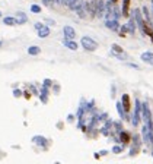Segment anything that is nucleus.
<instances>
[{"instance_id":"nucleus-27","label":"nucleus","mask_w":153,"mask_h":164,"mask_svg":"<svg viewBox=\"0 0 153 164\" xmlns=\"http://www.w3.org/2000/svg\"><path fill=\"white\" fill-rule=\"evenodd\" d=\"M0 47H2V41H0Z\"/></svg>"},{"instance_id":"nucleus-1","label":"nucleus","mask_w":153,"mask_h":164,"mask_svg":"<svg viewBox=\"0 0 153 164\" xmlns=\"http://www.w3.org/2000/svg\"><path fill=\"white\" fill-rule=\"evenodd\" d=\"M107 15V3L104 0H95V16L104 18Z\"/></svg>"},{"instance_id":"nucleus-20","label":"nucleus","mask_w":153,"mask_h":164,"mask_svg":"<svg viewBox=\"0 0 153 164\" xmlns=\"http://www.w3.org/2000/svg\"><path fill=\"white\" fill-rule=\"evenodd\" d=\"M51 2L53 0H43V5L44 6H51Z\"/></svg>"},{"instance_id":"nucleus-23","label":"nucleus","mask_w":153,"mask_h":164,"mask_svg":"<svg viewBox=\"0 0 153 164\" xmlns=\"http://www.w3.org/2000/svg\"><path fill=\"white\" fill-rule=\"evenodd\" d=\"M117 107H118V111H120V114L123 116V108H121V104H118V106H117Z\"/></svg>"},{"instance_id":"nucleus-26","label":"nucleus","mask_w":153,"mask_h":164,"mask_svg":"<svg viewBox=\"0 0 153 164\" xmlns=\"http://www.w3.org/2000/svg\"><path fill=\"white\" fill-rule=\"evenodd\" d=\"M117 2H118V0H111V3H114V5H115Z\"/></svg>"},{"instance_id":"nucleus-22","label":"nucleus","mask_w":153,"mask_h":164,"mask_svg":"<svg viewBox=\"0 0 153 164\" xmlns=\"http://www.w3.org/2000/svg\"><path fill=\"white\" fill-rule=\"evenodd\" d=\"M69 2H70V0H61V5H66V6H69Z\"/></svg>"},{"instance_id":"nucleus-5","label":"nucleus","mask_w":153,"mask_h":164,"mask_svg":"<svg viewBox=\"0 0 153 164\" xmlns=\"http://www.w3.org/2000/svg\"><path fill=\"white\" fill-rule=\"evenodd\" d=\"M105 26H107L108 29H111V31H118L120 29L118 21H107V22H105Z\"/></svg>"},{"instance_id":"nucleus-18","label":"nucleus","mask_w":153,"mask_h":164,"mask_svg":"<svg viewBox=\"0 0 153 164\" xmlns=\"http://www.w3.org/2000/svg\"><path fill=\"white\" fill-rule=\"evenodd\" d=\"M35 29H37V31H41V29H44V28H45V25L43 24V22H35Z\"/></svg>"},{"instance_id":"nucleus-13","label":"nucleus","mask_w":153,"mask_h":164,"mask_svg":"<svg viewBox=\"0 0 153 164\" xmlns=\"http://www.w3.org/2000/svg\"><path fill=\"white\" fill-rule=\"evenodd\" d=\"M40 51H41V49H40L38 46H31V47L28 49V53H29V54H32V56H35V54H38Z\"/></svg>"},{"instance_id":"nucleus-28","label":"nucleus","mask_w":153,"mask_h":164,"mask_svg":"<svg viewBox=\"0 0 153 164\" xmlns=\"http://www.w3.org/2000/svg\"><path fill=\"white\" fill-rule=\"evenodd\" d=\"M0 16H2V12H0Z\"/></svg>"},{"instance_id":"nucleus-16","label":"nucleus","mask_w":153,"mask_h":164,"mask_svg":"<svg viewBox=\"0 0 153 164\" xmlns=\"http://www.w3.org/2000/svg\"><path fill=\"white\" fill-rule=\"evenodd\" d=\"M121 141L124 144H128L130 142V135H128L127 132H121Z\"/></svg>"},{"instance_id":"nucleus-6","label":"nucleus","mask_w":153,"mask_h":164,"mask_svg":"<svg viewBox=\"0 0 153 164\" xmlns=\"http://www.w3.org/2000/svg\"><path fill=\"white\" fill-rule=\"evenodd\" d=\"M15 19H16V25H24L26 21H28V16H26L24 12H18Z\"/></svg>"},{"instance_id":"nucleus-14","label":"nucleus","mask_w":153,"mask_h":164,"mask_svg":"<svg viewBox=\"0 0 153 164\" xmlns=\"http://www.w3.org/2000/svg\"><path fill=\"white\" fill-rule=\"evenodd\" d=\"M48 35H50V29H48L47 26H45L44 29H41V31H38V37H40V38H45V37H48Z\"/></svg>"},{"instance_id":"nucleus-4","label":"nucleus","mask_w":153,"mask_h":164,"mask_svg":"<svg viewBox=\"0 0 153 164\" xmlns=\"http://www.w3.org/2000/svg\"><path fill=\"white\" fill-rule=\"evenodd\" d=\"M63 34H64L66 40H73V38L76 37V31H75V28L70 26V25H64V26H63Z\"/></svg>"},{"instance_id":"nucleus-17","label":"nucleus","mask_w":153,"mask_h":164,"mask_svg":"<svg viewBox=\"0 0 153 164\" xmlns=\"http://www.w3.org/2000/svg\"><path fill=\"white\" fill-rule=\"evenodd\" d=\"M31 12H32V13H41V6L32 5V6H31Z\"/></svg>"},{"instance_id":"nucleus-9","label":"nucleus","mask_w":153,"mask_h":164,"mask_svg":"<svg viewBox=\"0 0 153 164\" xmlns=\"http://www.w3.org/2000/svg\"><path fill=\"white\" fill-rule=\"evenodd\" d=\"M128 8H130V0H123V16H128Z\"/></svg>"},{"instance_id":"nucleus-25","label":"nucleus","mask_w":153,"mask_h":164,"mask_svg":"<svg viewBox=\"0 0 153 164\" xmlns=\"http://www.w3.org/2000/svg\"><path fill=\"white\" fill-rule=\"evenodd\" d=\"M53 3H57L59 5V3H61V0H53Z\"/></svg>"},{"instance_id":"nucleus-10","label":"nucleus","mask_w":153,"mask_h":164,"mask_svg":"<svg viewBox=\"0 0 153 164\" xmlns=\"http://www.w3.org/2000/svg\"><path fill=\"white\" fill-rule=\"evenodd\" d=\"M63 43H64V46H66L67 49H70V50H76L77 49V43H75V41H72V40H63Z\"/></svg>"},{"instance_id":"nucleus-24","label":"nucleus","mask_w":153,"mask_h":164,"mask_svg":"<svg viewBox=\"0 0 153 164\" xmlns=\"http://www.w3.org/2000/svg\"><path fill=\"white\" fill-rule=\"evenodd\" d=\"M120 151H121V149H120L118 147H115V148H114V152H120Z\"/></svg>"},{"instance_id":"nucleus-2","label":"nucleus","mask_w":153,"mask_h":164,"mask_svg":"<svg viewBox=\"0 0 153 164\" xmlns=\"http://www.w3.org/2000/svg\"><path fill=\"white\" fill-rule=\"evenodd\" d=\"M134 19H136L137 26L140 28L142 34L146 35V22L143 21V13H142V9H134Z\"/></svg>"},{"instance_id":"nucleus-3","label":"nucleus","mask_w":153,"mask_h":164,"mask_svg":"<svg viewBox=\"0 0 153 164\" xmlns=\"http://www.w3.org/2000/svg\"><path fill=\"white\" fill-rule=\"evenodd\" d=\"M82 46H83V49L89 50V51H95L98 49V43L94 41L91 37H82Z\"/></svg>"},{"instance_id":"nucleus-29","label":"nucleus","mask_w":153,"mask_h":164,"mask_svg":"<svg viewBox=\"0 0 153 164\" xmlns=\"http://www.w3.org/2000/svg\"><path fill=\"white\" fill-rule=\"evenodd\" d=\"M152 3H153V0H152Z\"/></svg>"},{"instance_id":"nucleus-21","label":"nucleus","mask_w":153,"mask_h":164,"mask_svg":"<svg viewBox=\"0 0 153 164\" xmlns=\"http://www.w3.org/2000/svg\"><path fill=\"white\" fill-rule=\"evenodd\" d=\"M45 22H47V24H50V25H56V21H53V19H47Z\"/></svg>"},{"instance_id":"nucleus-19","label":"nucleus","mask_w":153,"mask_h":164,"mask_svg":"<svg viewBox=\"0 0 153 164\" xmlns=\"http://www.w3.org/2000/svg\"><path fill=\"white\" fill-rule=\"evenodd\" d=\"M111 49L114 50V51H117V53H123V49L120 47L118 44H112V46H111Z\"/></svg>"},{"instance_id":"nucleus-8","label":"nucleus","mask_w":153,"mask_h":164,"mask_svg":"<svg viewBox=\"0 0 153 164\" xmlns=\"http://www.w3.org/2000/svg\"><path fill=\"white\" fill-rule=\"evenodd\" d=\"M142 60L146 62V63H149V65H153V53H149V51H146L142 54Z\"/></svg>"},{"instance_id":"nucleus-7","label":"nucleus","mask_w":153,"mask_h":164,"mask_svg":"<svg viewBox=\"0 0 153 164\" xmlns=\"http://www.w3.org/2000/svg\"><path fill=\"white\" fill-rule=\"evenodd\" d=\"M127 28H128V32H130V34H134V32H136L137 22H136V19H134V16L130 18V21H128V24H127Z\"/></svg>"},{"instance_id":"nucleus-15","label":"nucleus","mask_w":153,"mask_h":164,"mask_svg":"<svg viewBox=\"0 0 153 164\" xmlns=\"http://www.w3.org/2000/svg\"><path fill=\"white\" fill-rule=\"evenodd\" d=\"M80 3H82V0H70V2H69V8L73 9V10H76V8L80 5Z\"/></svg>"},{"instance_id":"nucleus-11","label":"nucleus","mask_w":153,"mask_h":164,"mask_svg":"<svg viewBox=\"0 0 153 164\" xmlns=\"http://www.w3.org/2000/svg\"><path fill=\"white\" fill-rule=\"evenodd\" d=\"M123 106H124V110H126V111H128V110H130V97H128L127 94H124V95H123Z\"/></svg>"},{"instance_id":"nucleus-12","label":"nucleus","mask_w":153,"mask_h":164,"mask_svg":"<svg viewBox=\"0 0 153 164\" xmlns=\"http://www.w3.org/2000/svg\"><path fill=\"white\" fill-rule=\"evenodd\" d=\"M3 24L9 25V26H13V25H16V19L15 18H10V16H6V18H3Z\"/></svg>"}]
</instances>
